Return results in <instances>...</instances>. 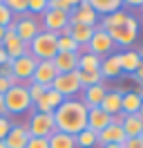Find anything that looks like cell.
Wrapping results in <instances>:
<instances>
[{"label":"cell","mask_w":143,"mask_h":148,"mask_svg":"<svg viewBox=\"0 0 143 148\" xmlns=\"http://www.w3.org/2000/svg\"><path fill=\"white\" fill-rule=\"evenodd\" d=\"M54 123L56 130L76 137L80 130L87 128V108L83 106L80 99H65L54 110Z\"/></svg>","instance_id":"cell-1"},{"label":"cell","mask_w":143,"mask_h":148,"mask_svg":"<svg viewBox=\"0 0 143 148\" xmlns=\"http://www.w3.org/2000/svg\"><path fill=\"white\" fill-rule=\"evenodd\" d=\"M29 54L34 56L36 61H52L54 56L58 54V34H52V32H40L38 36L27 45Z\"/></svg>","instance_id":"cell-2"},{"label":"cell","mask_w":143,"mask_h":148,"mask_svg":"<svg viewBox=\"0 0 143 148\" xmlns=\"http://www.w3.org/2000/svg\"><path fill=\"white\" fill-rule=\"evenodd\" d=\"M2 101H5L7 114H22L29 108H34V103L29 99V92H27V85H22V83L9 88V92L2 97Z\"/></svg>","instance_id":"cell-3"},{"label":"cell","mask_w":143,"mask_h":148,"mask_svg":"<svg viewBox=\"0 0 143 148\" xmlns=\"http://www.w3.org/2000/svg\"><path fill=\"white\" fill-rule=\"evenodd\" d=\"M14 32H16V36L25 43V45H29L31 40H34L40 32H43V25H40V20H38V16H31V14H25V16H18V18H14Z\"/></svg>","instance_id":"cell-4"},{"label":"cell","mask_w":143,"mask_h":148,"mask_svg":"<svg viewBox=\"0 0 143 148\" xmlns=\"http://www.w3.org/2000/svg\"><path fill=\"white\" fill-rule=\"evenodd\" d=\"M27 130L29 137H43L49 139L56 132V123H54V114H43V112H31L27 119Z\"/></svg>","instance_id":"cell-5"},{"label":"cell","mask_w":143,"mask_h":148,"mask_svg":"<svg viewBox=\"0 0 143 148\" xmlns=\"http://www.w3.org/2000/svg\"><path fill=\"white\" fill-rule=\"evenodd\" d=\"M114 40L110 38V34H107L105 29H101L96 25V29H94V36H92V40L87 43V47L83 49V52H89V54L98 56V58H105V56L114 54Z\"/></svg>","instance_id":"cell-6"},{"label":"cell","mask_w":143,"mask_h":148,"mask_svg":"<svg viewBox=\"0 0 143 148\" xmlns=\"http://www.w3.org/2000/svg\"><path fill=\"white\" fill-rule=\"evenodd\" d=\"M107 34H110V38L114 40V45L130 47L134 40H136V34H139V23H136V18L130 14V16H127V20H125V25L114 27V29H107Z\"/></svg>","instance_id":"cell-7"},{"label":"cell","mask_w":143,"mask_h":148,"mask_svg":"<svg viewBox=\"0 0 143 148\" xmlns=\"http://www.w3.org/2000/svg\"><path fill=\"white\" fill-rule=\"evenodd\" d=\"M52 90H56L63 99H74V94H78L83 90L80 81H78V70L69 72V74H58L52 83Z\"/></svg>","instance_id":"cell-8"},{"label":"cell","mask_w":143,"mask_h":148,"mask_svg":"<svg viewBox=\"0 0 143 148\" xmlns=\"http://www.w3.org/2000/svg\"><path fill=\"white\" fill-rule=\"evenodd\" d=\"M9 65H11V74L18 79V83L27 85L31 81V76H34V70H36V65H38V61L31 54H25V56H20V58H16V61H9Z\"/></svg>","instance_id":"cell-9"},{"label":"cell","mask_w":143,"mask_h":148,"mask_svg":"<svg viewBox=\"0 0 143 148\" xmlns=\"http://www.w3.org/2000/svg\"><path fill=\"white\" fill-rule=\"evenodd\" d=\"M0 47L7 52L9 61H16V58H20V56L29 54L27 45L16 36V32H14V25H9V27L5 29V38H2V45H0Z\"/></svg>","instance_id":"cell-10"},{"label":"cell","mask_w":143,"mask_h":148,"mask_svg":"<svg viewBox=\"0 0 143 148\" xmlns=\"http://www.w3.org/2000/svg\"><path fill=\"white\" fill-rule=\"evenodd\" d=\"M40 25H43L45 32H52V34H61L63 29L69 25V14L65 11H58V9H45L43 18H40Z\"/></svg>","instance_id":"cell-11"},{"label":"cell","mask_w":143,"mask_h":148,"mask_svg":"<svg viewBox=\"0 0 143 148\" xmlns=\"http://www.w3.org/2000/svg\"><path fill=\"white\" fill-rule=\"evenodd\" d=\"M69 25H89V27H96L98 25L96 11L89 7L87 0H80L76 5V9L69 14Z\"/></svg>","instance_id":"cell-12"},{"label":"cell","mask_w":143,"mask_h":148,"mask_svg":"<svg viewBox=\"0 0 143 148\" xmlns=\"http://www.w3.org/2000/svg\"><path fill=\"white\" fill-rule=\"evenodd\" d=\"M56 76H58V72H56L52 61H38V65L34 70V76H31V83H38L43 88H52Z\"/></svg>","instance_id":"cell-13"},{"label":"cell","mask_w":143,"mask_h":148,"mask_svg":"<svg viewBox=\"0 0 143 148\" xmlns=\"http://www.w3.org/2000/svg\"><path fill=\"white\" fill-rule=\"evenodd\" d=\"M80 92H83V97H80L83 106L87 110H92V108H101V103H103V99L107 94V88H105V83H98V85H92V88H85Z\"/></svg>","instance_id":"cell-14"},{"label":"cell","mask_w":143,"mask_h":148,"mask_svg":"<svg viewBox=\"0 0 143 148\" xmlns=\"http://www.w3.org/2000/svg\"><path fill=\"white\" fill-rule=\"evenodd\" d=\"M27 141H29L27 123H14L7 139H5V146L7 148H27Z\"/></svg>","instance_id":"cell-15"},{"label":"cell","mask_w":143,"mask_h":148,"mask_svg":"<svg viewBox=\"0 0 143 148\" xmlns=\"http://www.w3.org/2000/svg\"><path fill=\"white\" fill-rule=\"evenodd\" d=\"M110 123H112V114H107L105 110H101V108L87 110V130H92V132L98 135V132L105 130Z\"/></svg>","instance_id":"cell-16"},{"label":"cell","mask_w":143,"mask_h":148,"mask_svg":"<svg viewBox=\"0 0 143 148\" xmlns=\"http://www.w3.org/2000/svg\"><path fill=\"white\" fill-rule=\"evenodd\" d=\"M54 67L58 74H69L78 70V54H67V52H58L52 58Z\"/></svg>","instance_id":"cell-17"},{"label":"cell","mask_w":143,"mask_h":148,"mask_svg":"<svg viewBox=\"0 0 143 148\" xmlns=\"http://www.w3.org/2000/svg\"><path fill=\"white\" fill-rule=\"evenodd\" d=\"M63 101H65V99H63L61 94L49 88V90L45 92L43 99H40L38 103H34V110H36V112H43V114H54V110H56Z\"/></svg>","instance_id":"cell-18"},{"label":"cell","mask_w":143,"mask_h":148,"mask_svg":"<svg viewBox=\"0 0 143 148\" xmlns=\"http://www.w3.org/2000/svg\"><path fill=\"white\" fill-rule=\"evenodd\" d=\"M125 132L121 128V123H110L105 130H101L98 132V146H107V144H123L125 141Z\"/></svg>","instance_id":"cell-19"},{"label":"cell","mask_w":143,"mask_h":148,"mask_svg":"<svg viewBox=\"0 0 143 148\" xmlns=\"http://www.w3.org/2000/svg\"><path fill=\"white\" fill-rule=\"evenodd\" d=\"M123 88H114V90H107L105 99H103V103H101V110H105L107 114H112V117H116V114H121V101H123Z\"/></svg>","instance_id":"cell-20"},{"label":"cell","mask_w":143,"mask_h":148,"mask_svg":"<svg viewBox=\"0 0 143 148\" xmlns=\"http://www.w3.org/2000/svg\"><path fill=\"white\" fill-rule=\"evenodd\" d=\"M98 72H101V76H103V81L105 79H118L121 76V63H118V54H110L105 56V58H101V67H98Z\"/></svg>","instance_id":"cell-21"},{"label":"cell","mask_w":143,"mask_h":148,"mask_svg":"<svg viewBox=\"0 0 143 148\" xmlns=\"http://www.w3.org/2000/svg\"><path fill=\"white\" fill-rule=\"evenodd\" d=\"M121 128H123L125 137H141V132H143V117H141V114H123Z\"/></svg>","instance_id":"cell-22"},{"label":"cell","mask_w":143,"mask_h":148,"mask_svg":"<svg viewBox=\"0 0 143 148\" xmlns=\"http://www.w3.org/2000/svg\"><path fill=\"white\" fill-rule=\"evenodd\" d=\"M141 101H143L141 94H136L134 90H125L123 92V101H121V114H139Z\"/></svg>","instance_id":"cell-23"},{"label":"cell","mask_w":143,"mask_h":148,"mask_svg":"<svg viewBox=\"0 0 143 148\" xmlns=\"http://www.w3.org/2000/svg\"><path fill=\"white\" fill-rule=\"evenodd\" d=\"M89 7L96 11V16H110V14H114V11L123 9V0H87Z\"/></svg>","instance_id":"cell-24"},{"label":"cell","mask_w":143,"mask_h":148,"mask_svg":"<svg viewBox=\"0 0 143 148\" xmlns=\"http://www.w3.org/2000/svg\"><path fill=\"white\" fill-rule=\"evenodd\" d=\"M118 63H121V72L134 74L141 65V58L136 54V49H125V52H118Z\"/></svg>","instance_id":"cell-25"},{"label":"cell","mask_w":143,"mask_h":148,"mask_svg":"<svg viewBox=\"0 0 143 148\" xmlns=\"http://www.w3.org/2000/svg\"><path fill=\"white\" fill-rule=\"evenodd\" d=\"M94 29L96 27H89V25H69V36L85 49L87 43L92 40V36H94Z\"/></svg>","instance_id":"cell-26"},{"label":"cell","mask_w":143,"mask_h":148,"mask_svg":"<svg viewBox=\"0 0 143 148\" xmlns=\"http://www.w3.org/2000/svg\"><path fill=\"white\" fill-rule=\"evenodd\" d=\"M127 11L125 9H118V11H114V14H110V16H105V18L98 23V27L101 29H114V27H121V25H125V20H127Z\"/></svg>","instance_id":"cell-27"},{"label":"cell","mask_w":143,"mask_h":148,"mask_svg":"<svg viewBox=\"0 0 143 148\" xmlns=\"http://www.w3.org/2000/svg\"><path fill=\"white\" fill-rule=\"evenodd\" d=\"M101 67V58L89 52H80L78 54V72H98Z\"/></svg>","instance_id":"cell-28"},{"label":"cell","mask_w":143,"mask_h":148,"mask_svg":"<svg viewBox=\"0 0 143 148\" xmlns=\"http://www.w3.org/2000/svg\"><path fill=\"white\" fill-rule=\"evenodd\" d=\"M47 141H49V148H76V137L61 132V130H56Z\"/></svg>","instance_id":"cell-29"},{"label":"cell","mask_w":143,"mask_h":148,"mask_svg":"<svg viewBox=\"0 0 143 148\" xmlns=\"http://www.w3.org/2000/svg\"><path fill=\"white\" fill-rule=\"evenodd\" d=\"M98 146V135L96 132H92V130H80L78 135H76V148H94Z\"/></svg>","instance_id":"cell-30"},{"label":"cell","mask_w":143,"mask_h":148,"mask_svg":"<svg viewBox=\"0 0 143 148\" xmlns=\"http://www.w3.org/2000/svg\"><path fill=\"white\" fill-rule=\"evenodd\" d=\"M78 81H80V88H92V85H98V83H105L101 72H78Z\"/></svg>","instance_id":"cell-31"},{"label":"cell","mask_w":143,"mask_h":148,"mask_svg":"<svg viewBox=\"0 0 143 148\" xmlns=\"http://www.w3.org/2000/svg\"><path fill=\"white\" fill-rule=\"evenodd\" d=\"M78 0H47V7L49 9H58V11H65V14H72L76 9Z\"/></svg>","instance_id":"cell-32"},{"label":"cell","mask_w":143,"mask_h":148,"mask_svg":"<svg viewBox=\"0 0 143 148\" xmlns=\"http://www.w3.org/2000/svg\"><path fill=\"white\" fill-rule=\"evenodd\" d=\"M5 5H7L9 11L14 14V18L27 14V0H5Z\"/></svg>","instance_id":"cell-33"},{"label":"cell","mask_w":143,"mask_h":148,"mask_svg":"<svg viewBox=\"0 0 143 148\" xmlns=\"http://www.w3.org/2000/svg\"><path fill=\"white\" fill-rule=\"evenodd\" d=\"M49 88H43V85H38V83H27V92H29V99H31V103H38L40 99L45 97V92H47Z\"/></svg>","instance_id":"cell-34"},{"label":"cell","mask_w":143,"mask_h":148,"mask_svg":"<svg viewBox=\"0 0 143 148\" xmlns=\"http://www.w3.org/2000/svg\"><path fill=\"white\" fill-rule=\"evenodd\" d=\"M45 9H47V0H27V14L31 16H43Z\"/></svg>","instance_id":"cell-35"},{"label":"cell","mask_w":143,"mask_h":148,"mask_svg":"<svg viewBox=\"0 0 143 148\" xmlns=\"http://www.w3.org/2000/svg\"><path fill=\"white\" fill-rule=\"evenodd\" d=\"M11 23H14V14L9 11L5 0H0V27H9Z\"/></svg>","instance_id":"cell-36"},{"label":"cell","mask_w":143,"mask_h":148,"mask_svg":"<svg viewBox=\"0 0 143 148\" xmlns=\"http://www.w3.org/2000/svg\"><path fill=\"white\" fill-rule=\"evenodd\" d=\"M11 126H14V121L9 119L7 114H5V117H0V141H5V139H7Z\"/></svg>","instance_id":"cell-37"},{"label":"cell","mask_w":143,"mask_h":148,"mask_svg":"<svg viewBox=\"0 0 143 148\" xmlns=\"http://www.w3.org/2000/svg\"><path fill=\"white\" fill-rule=\"evenodd\" d=\"M27 148H49V141L43 139V137H29Z\"/></svg>","instance_id":"cell-38"},{"label":"cell","mask_w":143,"mask_h":148,"mask_svg":"<svg viewBox=\"0 0 143 148\" xmlns=\"http://www.w3.org/2000/svg\"><path fill=\"white\" fill-rule=\"evenodd\" d=\"M121 148H143V139L141 137H127L121 144Z\"/></svg>","instance_id":"cell-39"},{"label":"cell","mask_w":143,"mask_h":148,"mask_svg":"<svg viewBox=\"0 0 143 148\" xmlns=\"http://www.w3.org/2000/svg\"><path fill=\"white\" fill-rule=\"evenodd\" d=\"M130 79H132V81H136V83L141 85V83H143V67H139L134 74H130Z\"/></svg>","instance_id":"cell-40"},{"label":"cell","mask_w":143,"mask_h":148,"mask_svg":"<svg viewBox=\"0 0 143 148\" xmlns=\"http://www.w3.org/2000/svg\"><path fill=\"white\" fill-rule=\"evenodd\" d=\"M7 63H9V56H7V52L0 47V67H2V65H7Z\"/></svg>","instance_id":"cell-41"},{"label":"cell","mask_w":143,"mask_h":148,"mask_svg":"<svg viewBox=\"0 0 143 148\" xmlns=\"http://www.w3.org/2000/svg\"><path fill=\"white\" fill-rule=\"evenodd\" d=\"M123 5H125V7H141L143 0H125Z\"/></svg>","instance_id":"cell-42"},{"label":"cell","mask_w":143,"mask_h":148,"mask_svg":"<svg viewBox=\"0 0 143 148\" xmlns=\"http://www.w3.org/2000/svg\"><path fill=\"white\" fill-rule=\"evenodd\" d=\"M5 114H7V108H5V101H2V97H0V117H5Z\"/></svg>","instance_id":"cell-43"},{"label":"cell","mask_w":143,"mask_h":148,"mask_svg":"<svg viewBox=\"0 0 143 148\" xmlns=\"http://www.w3.org/2000/svg\"><path fill=\"white\" fill-rule=\"evenodd\" d=\"M101 148H121V144H107V146H101Z\"/></svg>","instance_id":"cell-44"},{"label":"cell","mask_w":143,"mask_h":148,"mask_svg":"<svg viewBox=\"0 0 143 148\" xmlns=\"http://www.w3.org/2000/svg\"><path fill=\"white\" fill-rule=\"evenodd\" d=\"M5 29L7 27H0V45H2V38H5Z\"/></svg>","instance_id":"cell-45"},{"label":"cell","mask_w":143,"mask_h":148,"mask_svg":"<svg viewBox=\"0 0 143 148\" xmlns=\"http://www.w3.org/2000/svg\"><path fill=\"white\" fill-rule=\"evenodd\" d=\"M136 54H139V58H143V47H141V49H136Z\"/></svg>","instance_id":"cell-46"},{"label":"cell","mask_w":143,"mask_h":148,"mask_svg":"<svg viewBox=\"0 0 143 148\" xmlns=\"http://www.w3.org/2000/svg\"><path fill=\"white\" fill-rule=\"evenodd\" d=\"M139 114H141V117H143V101H141V110H139Z\"/></svg>","instance_id":"cell-47"},{"label":"cell","mask_w":143,"mask_h":148,"mask_svg":"<svg viewBox=\"0 0 143 148\" xmlns=\"http://www.w3.org/2000/svg\"><path fill=\"white\" fill-rule=\"evenodd\" d=\"M0 148H7V146H5V141H0Z\"/></svg>","instance_id":"cell-48"},{"label":"cell","mask_w":143,"mask_h":148,"mask_svg":"<svg viewBox=\"0 0 143 148\" xmlns=\"http://www.w3.org/2000/svg\"><path fill=\"white\" fill-rule=\"evenodd\" d=\"M141 139H143V132H141Z\"/></svg>","instance_id":"cell-49"}]
</instances>
